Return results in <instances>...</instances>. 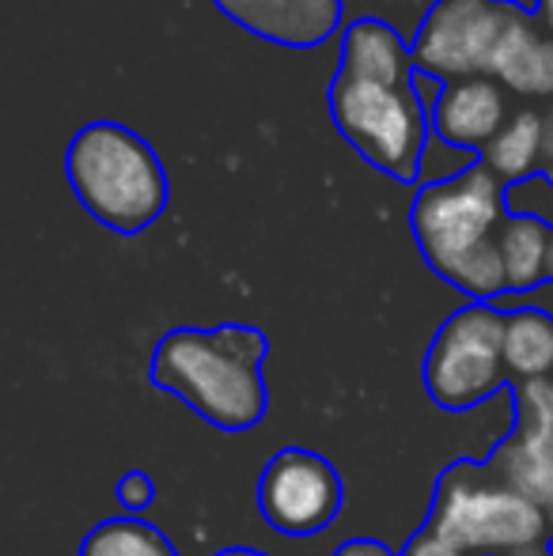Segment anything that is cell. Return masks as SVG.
Listing matches in <instances>:
<instances>
[{"label":"cell","instance_id":"obj_4","mask_svg":"<svg viewBox=\"0 0 553 556\" xmlns=\"http://www.w3.org/2000/svg\"><path fill=\"white\" fill-rule=\"evenodd\" d=\"M428 530L470 556H516L550 545V515L486 469L458 462L436 484Z\"/></svg>","mask_w":553,"mask_h":556},{"label":"cell","instance_id":"obj_12","mask_svg":"<svg viewBox=\"0 0 553 556\" xmlns=\"http://www.w3.org/2000/svg\"><path fill=\"white\" fill-rule=\"evenodd\" d=\"M504 311V375L512 382L553 379V315L535 303H497Z\"/></svg>","mask_w":553,"mask_h":556},{"label":"cell","instance_id":"obj_7","mask_svg":"<svg viewBox=\"0 0 553 556\" xmlns=\"http://www.w3.org/2000/svg\"><path fill=\"white\" fill-rule=\"evenodd\" d=\"M512 12V0H436L410 50L414 73L440 84L489 76V58Z\"/></svg>","mask_w":553,"mask_h":556},{"label":"cell","instance_id":"obj_14","mask_svg":"<svg viewBox=\"0 0 553 556\" xmlns=\"http://www.w3.org/2000/svg\"><path fill=\"white\" fill-rule=\"evenodd\" d=\"M486 469L512 492L539 504L542 511L553 507V443H542L535 435L508 432L489 451Z\"/></svg>","mask_w":553,"mask_h":556},{"label":"cell","instance_id":"obj_20","mask_svg":"<svg viewBox=\"0 0 553 556\" xmlns=\"http://www.w3.org/2000/svg\"><path fill=\"white\" fill-rule=\"evenodd\" d=\"M155 500V481L148 473H126L118 481V504L126 511H144Z\"/></svg>","mask_w":553,"mask_h":556},{"label":"cell","instance_id":"obj_19","mask_svg":"<svg viewBox=\"0 0 553 556\" xmlns=\"http://www.w3.org/2000/svg\"><path fill=\"white\" fill-rule=\"evenodd\" d=\"M504 213L531 216V220L546 224L553 231V178L539 170V175L524 178V182L504 186Z\"/></svg>","mask_w":553,"mask_h":556},{"label":"cell","instance_id":"obj_17","mask_svg":"<svg viewBox=\"0 0 553 556\" xmlns=\"http://www.w3.org/2000/svg\"><path fill=\"white\" fill-rule=\"evenodd\" d=\"M80 556H178L175 545L155 530L152 522L137 519V515H118L106 519L84 538Z\"/></svg>","mask_w":553,"mask_h":556},{"label":"cell","instance_id":"obj_11","mask_svg":"<svg viewBox=\"0 0 553 556\" xmlns=\"http://www.w3.org/2000/svg\"><path fill=\"white\" fill-rule=\"evenodd\" d=\"M489 76L504 91L553 103V38L539 23V15L516 4L489 58Z\"/></svg>","mask_w":553,"mask_h":556},{"label":"cell","instance_id":"obj_5","mask_svg":"<svg viewBox=\"0 0 553 556\" xmlns=\"http://www.w3.org/2000/svg\"><path fill=\"white\" fill-rule=\"evenodd\" d=\"M330 114L341 137L384 175L414 182L432 140L428 111L414 84H379L338 73L330 84Z\"/></svg>","mask_w":553,"mask_h":556},{"label":"cell","instance_id":"obj_8","mask_svg":"<svg viewBox=\"0 0 553 556\" xmlns=\"http://www.w3.org/2000/svg\"><path fill=\"white\" fill-rule=\"evenodd\" d=\"M341 477L315 451L288 446L280 451L259 481V511L277 534L311 538L326 530L341 511Z\"/></svg>","mask_w":553,"mask_h":556},{"label":"cell","instance_id":"obj_9","mask_svg":"<svg viewBox=\"0 0 553 556\" xmlns=\"http://www.w3.org/2000/svg\"><path fill=\"white\" fill-rule=\"evenodd\" d=\"M508 117V91L493 76H470L443 84L436 106L428 111V125L436 140L481 155V148L504 129Z\"/></svg>","mask_w":553,"mask_h":556},{"label":"cell","instance_id":"obj_1","mask_svg":"<svg viewBox=\"0 0 553 556\" xmlns=\"http://www.w3.org/2000/svg\"><path fill=\"white\" fill-rule=\"evenodd\" d=\"M504 216V182L478 160L448 182H428L414 201L410 227L425 262L448 285L474 303H497L508 295V277L497 250Z\"/></svg>","mask_w":553,"mask_h":556},{"label":"cell","instance_id":"obj_25","mask_svg":"<svg viewBox=\"0 0 553 556\" xmlns=\"http://www.w3.org/2000/svg\"><path fill=\"white\" fill-rule=\"evenodd\" d=\"M546 285H553V235H550V257H546Z\"/></svg>","mask_w":553,"mask_h":556},{"label":"cell","instance_id":"obj_22","mask_svg":"<svg viewBox=\"0 0 553 556\" xmlns=\"http://www.w3.org/2000/svg\"><path fill=\"white\" fill-rule=\"evenodd\" d=\"M334 556H399L391 553L384 542H372V538H356V542H345Z\"/></svg>","mask_w":553,"mask_h":556},{"label":"cell","instance_id":"obj_10","mask_svg":"<svg viewBox=\"0 0 553 556\" xmlns=\"http://www.w3.org/2000/svg\"><path fill=\"white\" fill-rule=\"evenodd\" d=\"M213 4L251 35L288 50L326 42L341 23V0H213Z\"/></svg>","mask_w":553,"mask_h":556},{"label":"cell","instance_id":"obj_26","mask_svg":"<svg viewBox=\"0 0 553 556\" xmlns=\"http://www.w3.org/2000/svg\"><path fill=\"white\" fill-rule=\"evenodd\" d=\"M221 556H266V553H254V549H224Z\"/></svg>","mask_w":553,"mask_h":556},{"label":"cell","instance_id":"obj_6","mask_svg":"<svg viewBox=\"0 0 553 556\" xmlns=\"http://www.w3.org/2000/svg\"><path fill=\"white\" fill-rule=\"evenodd\" d=\"M504 311L497 303H466L440 326L425 356V390L440 409L470 413L508 387L501 359Z\"/></svg>","mask_w":553,"mask_h":556},{"label":"cell","instance_id":"obj_3","mask_svg":"<svg viewBox=\"0 0 553 556\" xmlns=\"http://www.w3.org/2000/svg\"><path fill=\"white\" fill-rule=\"evenodd\" d=\"M65 167L76 201L118 235L144 231L167 205V175L160 160L126 125H84L68 144Z\"/></svg>","mask_w":553,"mask_h":556},{"label":"cell","instance_id":"obj_16","mask_svg":"<svg viewBox=\"0 0 553 556\" xmlns=\"http://www.w3.org/2000/svg\"><path fill=\"white\" fill-rule=\"evenodd\" d=\"M481 167L493 170L504 186L524 182L542 167V111H512L504 129L481 148Z\"/></svg>","mask_w":553,"mask_h":556},{"label":"cell","instance_id":"obj_2","mask_svg":"<svg viewBox=\"0 0 553 556\" xmlns=\"http://www.w3.org/2000/svg\"><path fill=\"white\" fill-rule=\"evenodd\" d=\"M266 337L251 326L175 330L155 344L152 379L224 432H247L266 413Z\"/></svg>","mask_w":553,"mask_h":556},{"label":"cell","instance_id":"obj_24","mask_svg":"<svg viewBox=\"0 0 553 556\" xmlns=\"http://www.w3.org/2000/svg\"><path fill=\"white\" fill-rule=\"evenodd\" d=\"M535 15H539V23L546 27V35L553 38V0H535Z\"/></svg>","mask_w":553,"mask_h":556},{"label":"cell","instance_id":"obj_21","mask_svg":"<svg viewBox=\"0 0 553 556\" xmlns=\"http://www.w3.org/2000/svg\"><path fill=\"white\" fill-rule=\"evenodd\" d=\"M399 556H470V553H463L458 545H451V542H443L440 534H432V530H420V534H414L406 542V549H402Z\"/></svg>","mask_w":553,"mask_h":556},{"label":"cell","instance_id":"obj_15","mask_svg":"<svg viewBox=\"0 0 553 556\" xmlns=\"http://www.w3.org/2000/svg\"><path fill=\"white\" fill-rule=\"evenodd\" d=\"M550 235V227L531 216H504L501 231H497V250H501L504 277H508V295L524 300L546 285Z\"/></svg>","mask_w":553,"mask_h":556},{"label":"cell","instance_id":"obj_13","mask_svg":"<svg viewBox=\"0 0 553 556\" xmlns=\"http://www.w3.org/2000/svg\"><path fill=\"white\" fill-rule=\"evenodd\" d=\"M345 76L379 84H414V58L406 42L379 20H356L341 38V68Z\"/></svg>","mask_w":553,"mask_h":556},{"label":"cell","instance_id":"obj_23","mask_svg":"<svg viewBox=\"0 0 553 556\" xmlns=\"http://www.w3.org/2000/svg\"><path fill=\"white\" fill-rule=\"evenodd\" d=\"M542 175L553 178V103L542 111Z\"/></svg>","mask_w":553,"mask_h":556},{"label":"cell","instance_id":"obj_18","mask_svg":"<svg viewBox=\"0 0 553 556\" xmlns=\"http://www.w3.org/2000/svg\"><path fill=\"white\" fill-rule=\"evenodd\" d=\"M512 405H516V425H512V432H524L542 443H553V379L516 382Z\"/></svg>","mask_w":553,"mask_h":556}]
</instances>
